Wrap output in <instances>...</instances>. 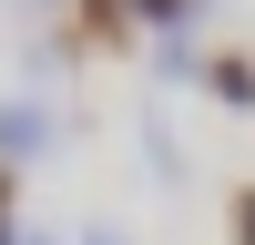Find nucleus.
<instances>
[{
    "mask_svg": "<svg viewBox=\"0 0 255 245\" xmlns=\"http://www.w3.org/2000/svg\"><path fill=\"white\" fill-rule=\"evenodd\" d=\"M41 153H51V102H41V92H10V102H0V163L31 174Z\"/></svg>",
    "mask_w": 255,
    "mask_h": 245,
    "instance_id": "f257e3e1",
    "label": "nucleus"
},
{
    "mask_svg": "<svg viewBox=\"0 0 255 245\" xmlns=\"http://www.w3.org/2000/svg\"><path fill=\"white\" fill-rule=\"evenodd\" d=\"M194 82H204V92L225 102V113H255V51H245V41L204 51V61H194Z\"/></svg>",
    "mask_w": 255,
    "mask_h": 245,
    "instance_id": "f03ea898",
    "label": "nucleus"
},
{
    "mask_svg": "<svg viewBox=\"0 0 255 245\" xmlns=\"http://www.w3.org/2000/svg\"><path fill=\"white\" fill-rule=\"evenodd\" d=\"M123 20H133V31H163V41H184L204 20V0H123Z\"/></svg>",
    "mask_w": 255,
    "mask_h": 245,
    "instance_id": "7ed1b4c3",
    "label": "nucleus"
},
{
    "mask_svg": "<svg viewBox=\"0 0 255 245\" xmlns=\"http://www.w3.org/2000/svg\"><path fill=\"white\" fill-rule=\"evenodd\" d=\"M225 235H235V245H255V184H235V204H225Z\"/></svg>",
    "mask_w": 255,
    "mask_h": 245,
    "instance_id": "20e7f679",
    "label": "nucleus"
},
{
    "mask_svg": "<svg viewBox=\"0 0 255 245\" xmlns=\"http://www.w3.org/2000/svg\"><path fill=\"white\" fill-rule=\"evenodd\" d=\"M10 235H20V174L0 163V245H10Z\"/></svg>",
    "mask_w": 255,
    "mask_h": 245,
    "instance_id": "39448f33",
    "label": "nucleus"
},
{
    "mask_svg": "<svg viewBox=\"0 0 255 245\" xmlns=\"http://www.w3.org/2000/svg\"><path fill=\"white\" fill-rule=\"evenodd\" d=\"M10 245H61V235H41V225H20V235H10Z\"/></svg>",
    "mask_w": 255,
    "mask_h": 245,
    "instance_id": "423d86ee",
    "label": "nucleus"
},
{
    "mask_svg": "<svg viewBox=\"0 0 255 245\" xmlns=\"http://www.w3.org/2000/svg\"><path fill=\"white\" fill-rule=\"evenodd\" d=\"M82 245H123V235H113V225H92V235H82Z\"/></svg>",
    "mask_w": 255,
    "mask_h": 245,
    "instance_id": "0eeeda50",
    "label": "nucleus"
}]
</instances>
